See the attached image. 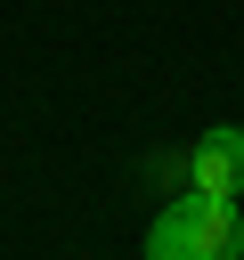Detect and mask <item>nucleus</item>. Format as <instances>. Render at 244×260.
<instances>
[{
    "instance_id": "obj_1",
    "label": "nucleus",
    "mask_w": 244,
    "mask_h": 260,
    "mask_svg": "<svg viewBox=\"0 0 244 260\" xmlns=\"http://www.w3.org/2000/svg\"><path fill=\"white\" fill-rule=\"evenodd\" d=\"M146 260H244V219H236V195H179L155 211L146 228Z\"/></svg>"
},
{
    "instance_id": "obj_2",
    "label": "nucleus",
    "mask_w": 244,
    "mask_h": 260,
    "mask_svg": "<svg viewBox=\"0 0 244 260\" xmlns=\"http://www.w3.org/2000/svg\"><path fill=\"white\" fill-rule=\"evenodd\" d=\"M179 187H195V195H244V122H211L179 154Z\"/></svg>"
}]
</instances>
